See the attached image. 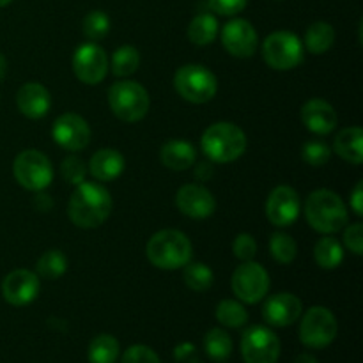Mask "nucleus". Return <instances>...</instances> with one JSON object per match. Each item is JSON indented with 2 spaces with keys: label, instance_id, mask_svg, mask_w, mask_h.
Returning <instances> with one entry per match:
<instances>
[{
  "label": "nucleus",
  "instance_id": "1",
  "mask_svg": "<svg viewBox=\"0 0 363 363\" xmlns=\"http://www.w3.org/2000/svg\"><path fill=\"white\" fill-rule=\"evenodd\" d=\"M112 195L98 183H80L69 199V218L80 229H94L112 213Z\"/></svg>",
  "mask_w": 363,
  "mask_h": 363
},
{
  "label": "nucleus",
  "instance_id": "2",
  "mask_svg": "<svg viewBox=\"0 0 363 363\" xmlns=\"http://www.w3.org/2000/svg\"><path fill=\"white\" fill-rule=\"evenodd\" d=\"M305 216L314 230L323 234H333L346 227L347 208L335 191L321 188V190L312 191L307 197Z\"/></svg>",
  "mask_w": 363,
  "mask_h": 363
},
{
  "label": "nucleus",
  "instance_id": "3",
  "mask_svg": "<svg viewBox=\"0 0 363 363\" xmlns=\"http://www.w3.org/2000/svg\"><path fill=\"white\" fill-rule=\"evenodd\" d=\"M145 255L149 262L160 269H179L191 261L194 248L190 240L183 233L174 229H165L156 233L145 247Z\"/></svg>",
  "mask_w": 363,
  "mask_h": 363
},
{
  "label": "nucleus",
  "instance_id": "4",
  "mask_svg": "<svg viewBox=\"0 0 363 363\" xmlns=\"http://www.w3.org/2000/svg\"><path fill=\"white\" fill-rule=\"evenodd\" d=\"M204 155L211 162L230 163L240 158L247 149V137L243 130L233 123L211 124L201 138Z\"/></svg>",
  "mask_w": 363,
  "mask_h": 363
},
{
  "label": "nucleus",
  "instance_id": "5",
  "mask_svg": "<svg viewBox=\"0 0 363 363\" xmlns=\"http://www.w3.org/2000/svg\"><path fill=\"white\" fill-rule=\"evenodd\" d=\"M108 105L117 119L124 123H137L149 112V94L140 84L133 80L116 82L108 91Z\"/></svg>",
  "mask_w": 363,
  "mask_h": 363
},
{
  "label": "nucleus",
  "instance_id": "6",
  "mask_svg": "<svg viewBox=\"0 0 363 363\" xmlns=\"http://www.w3.org/2000/svg\"><path fill=\"white\" fill-rule=\"evenodd\" d=\"M174 87L183 99L202 105L215 98L218 82L208 67L201 64H186L174 74Z\"/></svg>",
  "mask_w": 363,
  "mask_h": 363
},
{
  "label": "nucleus",
  "instance_id": "7",
  "mask_svg": "<svg viewBox=\"0 0 363 363\" xmlns=\"http://www.w3.org/2000/svg\"><path fill=\"white\" fill-rule=\"evenodd\" d=\"M303 43L296 34L279 30L269 34L262 45V59L277 71H289L303 60Z\"/></svg>",
  "mask_w": 363,
  "mask_h": 363
},
{
  "label": "nucleus",
  "instance_id": "8",
  "mask_svg": "<svg viewBox=\"0 0 363 363\" xmlns=\"http://www.w3.org/2000/svg\"><path fill=\"white\" fill-rule=\"evenodd\" d=\"M13 172L18 184L30 191L45 190L53 179L52 163L41 151H35V149H28L16 156Z\"/></svg>",
  "mask_w": 363,
  "mask_h": 363
},
{
  "label": "nucleus",
  "instance_id": "9",
  "mask_svg": "<svg viewBox=\"0 0 363 363\" xmlns=\"http://www.w3.org/2000/svg\"><path fill=\"white\" fill-rule=\"evenodd\" d=\"M337 319L326 307H312L303 315L300 325V340L312 350L328 347L337 337Z\"/></svg>",
  "mask_w": 363,
  "mask_h": 363
},
{
  "label": "nucleus",
  "instance_id": "10",
  "mask_svg": "<svg viewBox=\"0 0 363 363\" xmlns=\"http://www.w3.org/2000/svg\"><path fill=\"white\" fill-rule=\"evenodd\" d=\"M230 287L238 300L243 303H259L268 294L269 275L257 262L245 261L234 269Z\"/></svg>",
  "mask_w": 363,
  "mask_h": 363
},
{
  "label": "nucleus",
  "instance_id": "11",
  "mask_svg": "<svg viewBox=\"0 0 363 363\" xmlns=\"http://www.w3.org/2000/svg\"><path fill=\"white\" fill-rule=\"evenodd\" d=\"M241 354L245 363H277L280 357V340L266 326H250L241 337Z\"/></svg>",
  "mask_w": 363,
  "mask_h": 363
},
{
  "label": "nucleus",
  "instance_id": "12",
  "mask_svg": "<svg viewBox=\"0 0 363 363\" xmlns=\"http://www.w3.org/2000/svg\"><path fill=\"white\" fill-rule=\"evenodd\" d=\"M73 71L78 80L87 85L103 82L108 73V57L105 50L96 43H85L78 46L73 55Z\"/></svg>",
  "mask_w": 363,
  "mask_h": 363
},
{
  "label": "nucleus",
  "instance_id": "13",
  "mask_svg": "<svg viewBox=\"0 0 363 363\" xmlns=\"http://www.w3.org/2000/svg\"><path fill=\"white\" fill-rule=\"evenodd\" d=\"M52 137L66 151H82L91 142V128L78 113H62L53 123Z\"/></svg>",
  "mask_w": 363,
  "mask_h": 363
},
{
  "label": "nucleus",
  "instance_id": "14",
  "mask_svg": "<svg viewBox=\"0 0 363 363\" xmlns=\"http://www.w3.org/2000/svg\"><path fill=\"white\" fill-rule=\"evenodd\" d=\"M222 43L227 52L238 59H248L257 50V32L243 18L230 20L222 28Z\"/></svg>",
  "mask_w": 363,
  "mask_h": 363
},
{
  "label": "nucleus",
  "instance_id": "15",
  "mask_svg": "<svg viewBox=\"0 0 363 363\" xmlns=\"http://www.w3.org/2000/svg\"><path fill=\"white\" fill-rule=\"evenodd\" d=\"M300 197L291 186H277L266 201V216L277 227H287L300 215Z\"/></svg>",
  "mask_w": 363,
  "mask_h": 363
},
{
  "label": "nucleus",
  "instance_id": "16",
  "mask_svg": "<svg viewBox=\"0 0 363 363\" xmlns=\"http://www.w3.org/2000/svg\"><path fill=\"white\" fill-rule=\"evenodd\" d=\"M39 287L41 286L35 273L28 269H14L2 282L4 300L13 307H25L38 298Z\"/></svg>",
  "mask_w": 363,
  "mask_h": 363
},
{
  "label": "nucleus",
  "instance_id": "17",
  "mask_svg": "<svg viewBox=\"0 0 363 363\" xmlns=\"http://www.w3.org/2000/svg\"><path fill=\"white\" fill-rule=\"evenodd\" d=\"M176 206L183 215L202 220L215 213L216 201L208 188L201 184H184L176 195Z\"/></svg>",
  "mask_w": 363,
  "mask_h": 363
},
{
  "label": "nucleus",
  "instance_id": "18",
  "mask_svg": "<svg viewBox=\"0 0 363 363\" xmlns=\"http://www.w3.org/2000/svg\"><path fill=\"white\" fill-rule=\"evenodd\" d=\"M301 308L303 307H301L300 298L291 293H279L264 301L262 318L268 325L286 328L298 321V318L301 315Z\"/></svg>",
  "mask_w": 363,
  "mask_h": 363
},
{
  "label": "nucleus",
  "instance_id": "19",
  "mask_svg": "<svg viewBox=\"0 0 363 363\" xmlns=\"http://www.w3.org/2000/svg\"><path fill=\"white\" fill-rule=\"evenodd\" d=\"M16 105L18 110L28 119H41L52 106V96L45 85L38 82H28L18 91Z\"/></svg>",
  "mask_w": 363,
  "mask_h": 363
},
{
  "label": "nucleus",
  "instance_id": "20",
  "mask_svg": "<svg viewBox=\"0 0 363 363\" xmlns=\"http://www.w3.org/2000/svg\"><path fill=\"white\" fill-rule=\"evenodd\" d=\"M301 121L312 133L328 135L337 126V112L323 99H311L301 108Z\"/></svg>",
  "mask_w": 363,
  "mask_h": 363
},
{
  "label": "nucleus",
  "instance_id": "21",
  "mask_svg": "<svg viewBox=\"0 0 363 363\" xmlns=\"http://www.w3.org/2000/svg\"><path fill=\"white\" fill-rule=\"evenodd\" d=\"M124 156L121 155L116 149H99L98 152H94V156L89 162L87 172H91V176L94 179L103 181H113L124 172Z\"/></svg>",
  "mask_w": 363,
  "mask_h": 363
},
{
  "label": "nucleus",
  "instance_id": "22",
  "mask_svg": "<svg viewBox=\"0 0 363 363\" xmlns=\"http://www.w3.org/2000/svg\"><path fill=\"white\" fill-rule=\"evenodd\" d=\"M160 160L170 170H188L190 167H194L195 160H197V151L190 142L174 138L162 145Z\"/></svg>",
  "mask_w": 363,
  "mask_h": 363
},
{
  "label": "nucleus",
  "instance_id": "23",
  "mask_svg": "<svg viewBox=\"0 0 363 363\" xmlns=\"http://www.w3.org/2000/svg\"><path fill=\"white\" fill-rule=\"evenodd\" d=\"M335 152L342 160L353 165H360L363 162V131L362 128L353 126L339 131L335 137Z\"/></svg>",
  "mask_w": 363,
  "mask_h": 363
},
{
  "label": "nucleus",
  "instance_id": "24",
  "mask_svg": "<svg viewBox=\"0 0 363 363\" xmlns=\"http://www.w3.org/2000/svg\"><path fill=\"white\" fill-rule=\"evenodd\" d=\"M335 43V30L326 21H315L305 32V46L314 55L326 53Z\"/></svg>",
  "mask_w": 363,
  "mask_h": 363
},
{
  "label": "nucleus",
  "instance_id": "25",
  "mask_svg": "<svg viewBox=\"0 0 363 363\" xmlns=\"http://www.w3.org/2000/svg\"><path fill=\"white\" fill-rule=\"evenodd\" d=\"M216 35H218V21L209 13L197 14L188 25V38L197 46L211 45Z\"/></svg>",
  "mask_w": 363,
  "mask_h": 363
},
{
  "label": "nucleus",
  "instance_id": "26",
  "mask_svg": "<svg viewBox=\"0 0 363 363\" xmlns=\"http://www.w3.org/2000/svg\"><path fill=\"white\" fill-rule=\"evenodd\" d=\"M314 259L318 262L319 268L323 269H335L339 268L340 262L344 259L342 245L335 240V238H321L315 243L314 248Z\"/></svg>",
  "mask_w": 363,
  "mask_h": 363
},
{
  "label": "nucleus",
  "instance_id": "27",
  "mask_svg": "<svg viewBox=\"0 0 363 363\" xmlns=\"http://www.w3.org/2000/svg\"><path fill=\"white\" fill-rule=\"evenodd\" d=\"M206 354L213 362H227L233 354V339L222 328H213L204 337Z\"/></svg>",
  "mask_w": 363,
  "mask_h": 363
},
{
  "label": "nucleus",
  "instance_id": "28",
  "mask_svg": "<svg viewBox=\"0 0 363 363\" xmlns=\"http://www.w3.org/2000/svg\"><path fill=\"white\" fill-rule=\"evenodd\" d=\"M121 347L116 337L108 333L94 337L89 346V362L91 363H116L119 358Z\"/></svg>",
  "mask_w": 363,
  "mask_h": 363
},
{
  "label": "nucleus",
  "instance_id": "29",
  "mask_svg": "<svg viewBox=\"0 0 363 363\" xmlns=\"http://www.w3.org/2000/svg\"><path fill=\"white\" fill-rule=\"evenodd\" d=\"M183 279L184 284L191 291H197V293H204V291L211 289L213 282H215V275H213V269L209 266L191 261L184 266Z\"/></svg>",
  "mask_w": 363,
  "mask_h": 363
},
{
  "label": "nucleus",
  "instance_id": "30",
  "mask_svg": "<svg viewBox=\"0 0 363 363\" xmlns=\"http://www.w3.org/2000/svg\"><path fill=\"white\" fill-rule=\"evenodd\" d=\"M140 66V53L133 46H121L112 55V73L116 77H130Z\"/></svg>",
  "mask_w": 363,
  "mask_h": 363
},
{
  "label": "nucleus",
  "instance_id": "31",
  "mask_svg": "<svg viewBox=\"0 0 363 363\" xmlns=\"http://www.w3.org/2000/svg\"><path fill=\"white\" fill-rule=\"evenodd\" d=\"M216 319L222 326L227 328H241L247 325L248 314L241 303L234 300H223L220 301L216 307Z\"/></svg>",
  "mask_w": 363,
  "mask_h": 363
},
{
  "label": "nucleus",
  "instance_id": "32",
  "mask_svg": "<svg viewBox=\"0 0 363 363\" xmlns=\"http://www.w3.org/2000/svg\"><path fill=\"white\" fill-rule=\"evenodd\" d=\"M67 269V259L60 250H48L39 257L38 273L46 280H57Z\"/></svg>",
  "mask_w": 363,
  "mask_h": 363
},
{
  "label": "nucleus",
  "instance_id": "33",
  "mask_svg": "<svg viewBox=\"0 0 363 363\" xmlns=\"http://www.w3.org/2000/svg\"><path fill=\"white\" fill-rule=\"evenodd\" d=\"M269 250H272L273 259L280 264H291L296 259L298 245L289 234L275 233L269 240Z\"/></svg>",
  "mask_w": 363,
  "mask_h": 363
},
{
  "label": "nucleus",
  "instance_id": "34",
  "mask_svg": "<svg viewBox=\"0 0 363 363\" xmlns=\"http://www.w3.org/2000/svg\"><path fill=\"white\" fill-rule=\"evenodd\" d=\"M110 32V18L103 11H91L84 20V34L92 43L99 41Z\"/></svg>",
  "mask_w": 363,
  "mask_h": 363
},
{
  "label": "nucleus",
  "instance_id": "35",
  "mask_svg": "<svg viewBox=\"0 0 363 363\" xmlns=\"http://www.w3.org/2000/svg\"><path fill=\"white\" fill-rule=\"evenodd\" d=\"M332 151L328 145L321 140H308L301 147V158L311 167H323L328 163Z\"/></svg>",
  "mask_w": 363,
  "mask_h": 363
},
{
  "label": "nucleus",
  "instance_id": "36",
  "mask_svg": "<svg viewBox=\"0 0 363 363\" xmlns=\"http://www.w3.org/2000/svg\"><path fill=\"white\" fill-rule=\"evenodd\" d=\"M60 174H62L64 179L71 184H80L85 181L87 176V165L84 163V160L78 158V156L71 155L67 158L62 160V165H60Z\"/></svg>",
  "mask_w": 363,
  "mask_h": 363
},
{
  "label": "nucleus",
  "instance_id": "37",
  "mask_svg": "<svg viewBox=\"0 0 363 363\" xmlns=\"http://www.w3.org/2000/svg\"><path fill=\"white\" fill-rule=\"evenodd\" d=\"M234 255H236L240 261H252L257 254V243H255L254 236L252 234H240V236L234 240L233 243Z\"/></svg>",
  "mask_w": 363,
  "mask_h": 363
},
{
  "label": "nucleus",
  "instance_id": "38",
  "mask_svg": "<svg viewBox=\"0 0 363 363\" xmlns=\"http://www.w3.org/2000/svg\"><path fill=\"white\" fill-rule=\"evenodd\" d=\"M123 363H162V362H160L158 354H156L151 347L137 344V346H131L124 351Z\"/></svg>",
  "mask_w": 363,
  "mask_h": 363
},
{
  "label": "nucleus",
  "instance_id": "39",
  "mask_svg": "<svg viewBox=\"0 0 363 363\" xmlns=\"http://www.w3.org/2000/svg\"><path fill=\"white\" fill-rule=\"evenodd\" d=\"M248 0H209V7L222 16H234L247 7Z\"/></svg>",
  "mask_w": 363,
  "mask_h": 363
},
{
  "label": "nucleus",
  "instance_id": "40",
  "mask_svg": "<svg viewBox=\"0 0 363 363\" xmlns=\"http://www.w3.org/2000/svg\"><path fill=\"white\" fill-rule=\"evenodd\" d=\"M344 245L350 248L353 254H363V225L362 223H353L344 233Z\"/></svg>",
  "mask_w": 363,
  "mask_h": 363
},
{
  "label": "nucleus",
  "instance_id": "41",
  "mask_svg": "<svg viewBox=\"0 0 363 363\" xmlns=\"http://www.w3.org/2000/svg\"><path fill=\"white\" fill-rule=\"evenodd\" d=\"M351 208L354 209L358 216L363 215V183L358 181V184L354 186L353 194H351Z\"/></svg>",
  "mask_w": 363,
  "mask_h": 363
},
{
  "label": "nucleus",
  "instance_id": "42",
  "mask_svg": "<svg viewBox=\"0 0 363 363\" xmlns=\"http://www.w3.org/2000/svg\"><path fill=\"white\" fill-rule=\"evenodd\" d=\"M195 176L199 181H208L213 176V165L211 163H199V167L195 169Z\"/></svg>",
  "mask_w": 363,
  "mask_h": 363
},
{
  "label": "nucleus",
  "instance_id": "43",
  "mask_svg": "<svg viewBox=\"0 0 363 363\" xmlns=\"http://www.w3.org/2000/svg\"><path fill=\"white\" fill-rule=\"evenodd\" d=\"M34 204L38 206V209H41V211H48V209L53 206V202L46 197V194H39L38 197L34 199Z\"/></svg>",
  "mask_w": 363,
  "mask_h": 363
},
{
  "label": "nucleus",
  "instance_id": "44",
  "mask_svg": "<svg viewBox=\"0 0 363 363\" xmlns=\"http://www.w3.org/2000/svg\"><path fill=\"white\" fill-rule=\"evenodd\" d=\"M294 363H318V360H315L314 354H308V353H303L300 354V357L294 360Z\"/></svg>",
  "mask_w": 363,
  "mask_h": 363
},
{
  "label": "nucleus",
  "instance_id": "45",
  "mask_svg": "<svg viewBox=\"0 0 363 363\" xmlns=\"http://www.w3.org/2000/svg\"><path fill=\"white\" fill-rule=\"evenodd\" d=\"M6 73H7V60H6V57L0 53V80H4Z\"/></svg>",
  "mask_w": 363,
  "mask_h": 363
},
{
  "label": "nucleus",
  "instance_id": "46",
  "mask_svg": "<svg viewBox=\"0 0 363 363\" xmlns=\"http://www.w3.org/2000/svg\"><path fill=\"white\" fill-rule=\"evenodd\" d=\"M13 2V0H0V7H6L7 4H11Z\"/></svg>",
  "mask_w": 363,
  "mask_h": 363
}]
</instances>
